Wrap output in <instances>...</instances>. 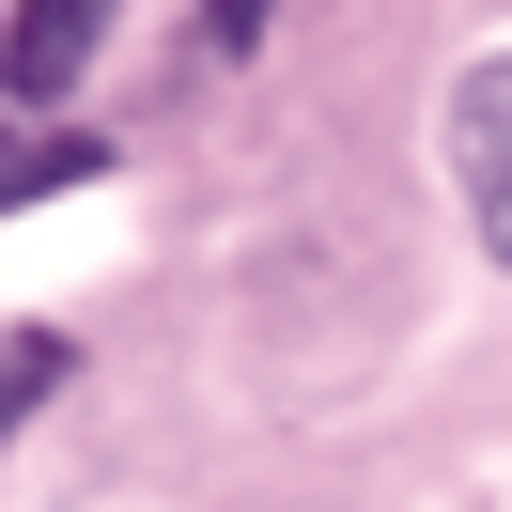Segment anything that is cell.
<instances>
[{
    "label": "cell",
    "instance_id": "obj_4",
    "mask_svg": "<svg viewBox=\"0 0 512 512\" xmlns=\"http://www.w3.org/2000/svg\"><path fill=\"white\" fill-rule=\"evenodd\" d=\"M47 388H63V342H47V326H0V435L32 419Z\"/></svg>",
    "mask_w": 512,
    "mask_h": 512
},
{
    "label": "cell",
    "instance_id": "obj_3",
    "mask_svg": "<svg viewBox=\"0 0 512 512\" xmlns=\"http://www.w3.org/2000/svg\"><path fill=\"white\" fill-rule=\"evenodd\" d=\"M47 187H94V140L32 125V109H0V218H16V202H47Z\"/></svg>",
    "mask_w": 512,
    "mask_h": 512
},
{
    "label": "cell",
    "instance_id": "obj_5",
    "mask_svg": "<svg viewBox=\"0 0 512 512\" xmlns=\"http://www.w3.org/2000/svg\"><path fill=\"white\" fill-rule=\"evenodd\" d=\"M249 32H264V0H202V63H233Z\"/></svg>",
    "mask_w": 512,
    "mask_h": 512
},
{
    "label": "cell",
    "instance_id": "obj_1",
    "mask_svg": "<svg viewBox=\"0 0 512 512\" xmlns=\"http://www.w3.org/2000/svg\"><path fill=\"white\" fill-rule=\"evenodd\" d=\"M109 16H125V0H16V16H0V109H32V125H47V109L94 78Z\"/></svg>",
    "mask_w": 512,
    "mask_h": 512
},
{
    "label": "cell",
    "instance_id": "obj_2",
    "mask_svg": "<svg viewBox=\"0 0 512 512\" xmlns=\"http://www.w3.org/2000/svg\"><path fill=\"white\" fill-rule=\"evenodd\" d=\"M450 187H466L481 249L512 264V47H497V63H466V94H450Z\"/></svg>",
    "mask_w": 512,
    "mask_h": 512
}]
</instances>
